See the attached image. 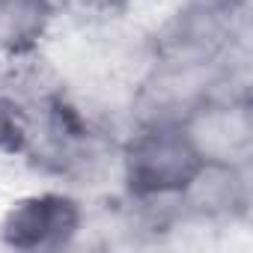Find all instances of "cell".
Segmentation results:
<instances>
[{
    "label": "cell",
    "instance_id": "1",
    "mask_svg": "<svg viewBox=\"0 0 253 253\" xmlns=\"http://www.w3.org/2000/svg\"><path fill=\"white\" fill-rule=\"evenodd\" d=\"M197 164L185 125L143 122L119 140V188L131 194H179Z\"/></svg>",
    "mask_w": 253,
    "mask_h": 253
},
{
    "label": "cell",
    "instance_id": "2",
    "mask_svg": "<svg viewBox=\"0 0 253 253\" xmlns=\"http://www.w3.org/2000/svg\"><path fill=\"white\" fill-rule=\"evenodd\" d=\"M89 203L69 188L15 197L0 214V247L18 253H60L84 238Z\"/></svg>",
    "mask_w": 253,
    "mask_h": 253
},
{
    "label": "cell",
    "instance_id": "3",
    "mask_svg": "<svg viewBox=\"0 0 253 253\" xmlns=\"http://www.w3.org/2000/svg\"><path fill=\"white\" fill-rule=\"evenodd\" d=\"M247 6H209L179 0V6L152 30V51L158 60L191 66H214V60L235 42L250 36Z\"/></svg>",
    "mask_w": 253,
    "mask_h": 253
},
{
    "label": "cell",
    "instance_id": "4",
    "mask_svg": "<svg viewBox=\"0 0 253 253\" xmlns=\"http://www.w3.org/2000/svg\"><path fill=\"white\" fill-rule=\"evenodd\" d=\"M185 223L194 229H235L253 211V173L250 164L200 161L185 188L179 191Z\"/></svg>",
    "mask_w": 253,
    "mask_h": 253
},
{
    "label": "cell",
    "instance_id": "5",
    "mask_svg": "<svg viewBox=\"0 0 253 253\" xmlns=\"http://www.w3.org/2000/svg\"><path fill=\"white\" fill-rule=\"evenodd\" d=\"M200 161L253 167V101L209 95L182 122Z\"/></svg>",
    "mask_w": 253,
    "mask_h": 253
},
{
    "label": "cell",
    "instance_id": "6",
    "mask_svg": "<svg viewBox=\"0 0 253 253\" xmlns=\"http://www.w3.org/2000/svg\"><path fill=\"white\" fill-rule=\"evenodd\" d=\"M3 63V92L24 110L60 98L69 89V72L48 54V48L6 57Z\"/></svg>",
    "mask_w": 253,
    "mask_h": 253
},
{
    "label": "cell",
    "instance_id": "7",
    "mask_svg": "<svg viewBox=\"0 0 253 253\" xmlns=\"http://www.w3.org/2000/svg\"><path fill=\"white\" fill-rule=\"evenodd\" d=\"M57 15V0H0V60L48 48Z\"/></svg>",
    "mask_w": 253,
    "mask_h": 253
},
{
    "label": "cell",
    "instance_id": "8",
    "mask_svg": "<svg viewBox=\"0 0 253 253\" xmlns=\"http://www.w3.org/2000/svg\"><path fill=\"white\" fill-rule=\"evenodd\" d=\"M57 6H60V15L66 12L78 18L84 27H92V24L128 18L131 9L137 6V0H57Z\"/></svg>",
    "mask_w": 253,
    "mask_h": 253
},
{
    "label": "cell",
    "instance_id": "9",
    "mask_svg": "<svg viewBox=\"0 0 253 253\" xmlns=\"http://www.w3.org/2000/svg\"><path fill=\"white\" fill-rule=\"evenodd\" d=\"M21 137H24V116L21 107L3 92V63H0V158L18 161Z\"/></svg>",
    "mask_w": 253,
    "mask_h": 253
},
{
    "label": "cell",
    "instance_id": "10",
    "mask_svg": "<svg viewBox=\"0 0 253 253\" xmlns=\"http://www.w3.org/2000/svg\"><path fill=\"white\" fill-rule=\"evenodd\" d=\"M191 3H209V6H229V9H235V6L250 3V0H191Z\"/></svg>",
    "mask_w": 253,
    "mask_h": 253
}]
</instances>
